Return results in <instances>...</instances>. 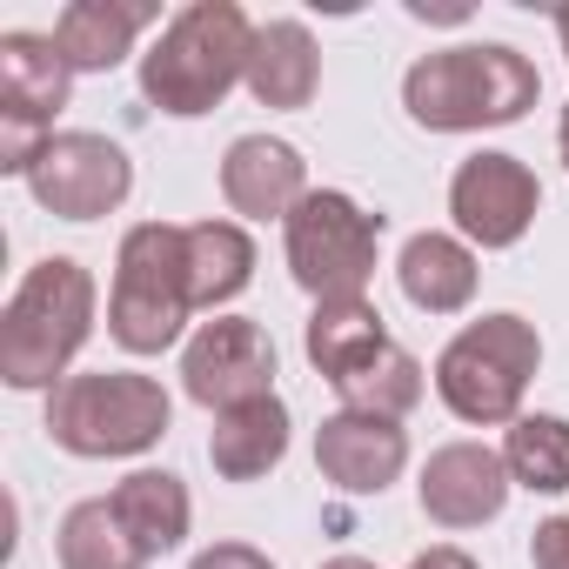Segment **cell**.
<instances>
[{"instance_id": "obj_1", "label": "cell", "mask_w": 569, "mask_h": 569, "mask_svg": "<svg viewBox=\"0 0 569 569\" xmlns=\"http://www.w3.org/2000/svg\"><path fill=\"white\" fill-rule=\"evenodd\" d=\"M542 101V74L529 54L509 41H469V48H436L402 74V108L429 134H476V128H509Z\"/></svg>"}, {"instance_id": "obj_2", "label": "cell", "mask_w": 569, "mask_h": 569, "mask_svg": "<svg viewBox=\"0 0 569 569\" xmlns=\"http://www.w3.org/2000/svg\"><path fill=\"white\" fill-rule=\"evenodd\" d=\"M94 274L74 254H48L21 274V289L0 316V382L34 396V389H61L74 356L94 336Z\"/></svg>"}, {"instance_id": "obj_3", "label": "cell", "mask_w": 569, "mask_h": 569, "mask_svg": "<svg viewBox=\"0 0 569 569\" xmlns=\"http://www.w3.org/2000/svg\"><path fill=\"white\" fill-rule=\"evenodd\" d=\"M248 54H254V21L234 0H188L141 54V94L174 121L214 114L248 81Z\"/></svg>"}, {"instance_id": "obj_4", "label": "cell", "mask_w": 569, "mask_h": 569, "mask_svg": "<svg viewBox=\"0 0 569 569\" xmlns=\"http://www.w3.org/2000/svg\"><path fill=\"white\" fill-rule=\"evenodd\" d=\"M542 369V336L529 316H482L449 336L436 356V396L469 429H509L522 416V396Z\"/></svg>"}, {"instance_id": "obj_5", "label": "cell", "mask_w": 569, "mask_h": 569, "mask_svg": "<svg viewBox=\"0 0 569 569\" xmlns=\"http://www.w3.org/2000/svg\"><path fill=\"white\" fill-rule=\"evenodd\" d=\"M174 422V402L154 376L134 369H94V376H68L48 396V442L81 456V462H121V456H148Z\"/></svg>"}, {"instance_id": "obj_6", "label": "cell", "mask_w": 569, "mask_h": 569, "mask_svg": "<svg viewBox=\"0 0 569 569\" xmlns=\"http://www.w3.org/2000/svg\"><path fill=\"white\" fill-rule=\"evenodd\" d=\"M194 316L188 289V234L174 221H134L114 248V289H108V336L128 356H161L181 342Z\"/></svg>"}, {"instance_id": "obj_7", "label": "cell", "mask_w": 569, "mask_h": 569, "mask_svg": "<svg viewBox=\"0 0 569 569\" xmlns=\"http://www.w3.org/2000/svg\"><path fill=\"white\" fill-rule=\"evenodd\" d=\"M281 248H289L296 289L316 302H349L369 289L376 248H382V214H369L342 188H316L289 221H281Z\"/></svg>"}, {"instance_id": "obj_8", "label": "cell", "mask_w": 569, "mask_h": 569, "mask_svg": "<svg viewBox=\"0 0 569 569\" xmlns=\"http://www.w3.org/2000/svg\"><path fill=\"white\" fill-rule=\"evenodd\" d=\"M68 94H74V68L54 34H21V28L0 34V168L8 174H28Z\"/></svg>"}, {"instance_id": "obj_9", "label": "cell", "mask_w": 569, "mask_h": 569, "mask_svg": "<svg viewBox=\"0 0 569 569\" xmlns=\"http://www.w3.org/2000/svg\"><path fill=\"white\" fill-rule=\"evenodd\" d=\"M21 181H28V194L48 214H61V221H101V214H114L134 194V161H128L121 141L68 128V134L41 141V154L28 161Z\"/></svg>"}, {"instance_id": "obj_10", "label": "cell", "mask_w": 569, "mask_h": 569, "mask_svg": "<svg viewBox=\"0 0 569 569\" xmlns=\"http://www.w3.org/2000/svg\"><path fill=\"white\" fill-rule=\"evenodd\" d=\"M274 369H281L274 336H268L261 322H248V316H214V322H201V329L188 336V349H181V389H188V402H201L208 416H228V409H241V402L274 396Z\"/></svg>"}, {"instance_id": "obj_11", "label": "cell", "mask_w": 569, "mask_h": 569, "mask_svg": "<svg viewBox=\"0 0 569 569\" xmlns=\"http://www.w3.org/2000/svg\"><path fill=\"white\" fill-rule=\"evenodd\" d=\"M536 208H542L536 174L502 148H482L449 174V214H456V234L469 248H489V254L516 248L536 228Z\"/></svg>"}, {"instance_id": "obj_12", "label": "cell", "mask_w": 569, "mask_h": 569, "mask_svg": "<svg viewBox=\"0 0 569 569\" xmlns=\"http://www.w3.org/2000/svg\"><path fill=\"white\" fill-rule=\"evenodd\" d=\"M509 489H516L509 462L489 442H442L422 462V476H416V502H422V516L436 529H482V522H496Z\"/></svg>"}, {"instance_id": "obj_13", "label": "cell", "mask_w": 569, "mask_h": 569, "mask_svg": "<svg viewBox=\"0 0 569 569\" xmlns=\"http://www.w3.org/2000/svg\"><path fill=\"white\" fill-rule=\"evenodd\" d=\"M309 194L316 188H309V161H302L296 141H281V134L228 141V154H221V201L241 221H289Z\"/></svg>"}, {"instance_id": "obj_14", "label": "cell", "mask_w": 569, "mask_h": 569, "mask_svg": "<svg viewBox=\"0 0 569 569\" xmlns=\"http://www.w3.org/2000/svg\"><path fill=\"white\" fill-rule=\"evenodd\" d=\"M316 469L322 482H336L342 496H382L402 469H409V429L389 416H362V409H336L316 429Z\"/></svg>"}, {"instance_id": "obj_15", "label": "cell", "mask_w": 569, "mask_h": 569, "mask_svg": "<svg viewBox=\"0 0 569 569\" xmlns=\"http://www.w3.org/2000/svg\"><path fill=\"white\" fill-rule=\"evenodd\" d=\"M396 281H402L409 309H422V316H462V309L476 302L482 268H476V248H469L462 234L422 228V234L402 241V254H396Z\"/></svg>"}, {"instance_id": "obj_16", "label": "cell", "mask_w": 569, "mask_h": 569, "mask_svg": "<svg viewBox=\"0 0 569 569\" xmlns=\"http://www.w3.org/2000/svg\"><path fill=\"white\" fill-rule=\"evenodd\" d=\"M154 21H161V8H148V0H68L54 14V41L74 74H108L134 54L141 28H154Z\"/></svg>"}, {"instance_id": "obj_17", "label": "cell", "mask_w": 569, "mask_h": 569, "mask_svg": "<svg viewBox=\"0 0 569 569\" xmlns=\"http://www.w3.org/2000/svg\"><path fill=\"white\" fill-rule=\"evenodd\" d=\"M261 108L296 114L316 101L322 88V48L302 21H261L254 28V54H248V81H241Z\"/></svg>"}, {"instance_id": "obj_18", "label": "cell", "mask_w": 569, "mask_h": 569, "mask_svg": "<svg viewBox=\"0 0 569 569\" xmlns=\"http://www.w3.org/2000/svg\"><path fill=\"white\" fill-rule=\"evenodd\" d=\"M302 349H309L316 376H322L329 389H342V382L362 376L382 349H396V336H389V322H382V309H376L369 296H349V302H316Z\"/></svg>"}, {"instance_id": "obj_19", "label": "cell", "mask_w": 569, "mask_h": 569, "mask_svg": "<svg viewBox=\"0 0 569 569\" xmlns=\"http://www.w3.org/2000/svg\"><path fill=\"white\" fill-rule=\"evenodd\" d=\"M289 402L281 396H261V402H241L228 416H214L208 429V462L221 482H261L268 469H281L289 456Z\"/></svg>"}, {"instance_id": "obj_20", "label": "cell", "mask_w": 569, "mask_h": 569, "mask_svg": "<svg viewBox=\"0 0 569 569\" xmlns=\"http://www.w3.org/2000/svg\"><path fill=\"white\" fill-rule=\"evenodd\" d=\"M108 502H114L121 529L134 536V549H141L148 562L188 542L194 502H188V482H181L174 469H134V476H121V482H114V496H108Z\"/></svg>"}, {"instance_id": "obj_21", "label": "cell", "mask_w": 569, "mask_h": 569, "mask_svg": "<svg viewBox=\"0 0 569 569\" xmlns=\"http://www.w3.org/2000/svg\"><path fill=\"white\" fill-rule=\"evenodd\" d=\"M188 289L194 309H228L254 281V241L241 221H188Z\"/></svg>"}, {"instance_id": "obj_22", "label": "cell", "mask_w": 569, "mask_h": 569, "mask_svg": "<svg viewBox=\"0 0 569 569\" xmlns=\"http://www.w3.org/2000/svg\"><path fill=\"white\" fill-rule=\"evenodd\" d=\"M54 562L61 569H148V556L134 549V536L121 529L108 496H88L61 516L54 529Z\"/></svg>"}, {"instance_id": "obj_23", "label": "cell", "mask_w": 569, "mask_h": 569, "mask_svg": "<svg viewBox=\"0 0 569 569\" xmlns=\"http://www.w3.org/2000/svg\"><path fill=\"white\" fill-rule=\"evenodd\" d=\"M509 482L529 496H569V422L562 416H516L502 436Z\"/></svg>"}, {"instance_id": "obj_24", "label": "cell", "mask_w": 569, "mask_h": 569, "mask_svg": "<svg viewBox=\"0 0 569 569\" xmlns=\"http://www.w3.org/2000/svg\"><path fill=\"white\" fill-rule=\"evenodd\" d=\"M336 396H342V409H362V416H389V422H402V416L422 402V362L396 342V349H382L362 376H349Z\"/></svg>"}, {"instance_id": "obj_25", "label": "cell", "mask_w": 569, "mask_h": 569, "mask_svg": "<svg viewBox=\"0 0 569 569\" xmlns=\"http://www.w3.org/2000/svg\"><path fill=\"white\" fill-rule=\"evenodd\" d=\"M529 562H536V569H569V516H542V522H536Z\"/></svg>"}, {"instance_id": "obj_26", "label": "cell", "mask_w": 569, "mask_h": 569, "mask_svg": "<svg viewBox=\"0 0 569 569\" xmlns=\"http://www.w3.org/2000/svg\"><path fill=\"white\" fill-rule=\"evenodd\" d=\"M188 569H274V562H268L254 542H208Z\"/></svg>"}, {"instance_id": "obj_27", "label": "cell", "mask_w": 569, "mask_h": 569, "mask_svg": "<svg viewBox=\"0 0 569 569\" xmlns=\"http://www.w3.org/2000/svg\"><path fill=\"white\" fill-rule=\"evenodd\" d=\"M409 569H482V562H476L469 549H456V542H436V549H422Z\"/></svg>"}, {"instance_id": "obj_28", "label": "cell", "mask_w": 569, "mask_h": 569, "mask_svg": "<svg viewBox=\"0 0 569 569\" xmlns=\"http://www.w3.org/2000/svg\"><path fill=\"white\" fill-rule=\"evenodd\" d=\"M322 569H376V562H369V556H329Z\"/></svg>"}, {"instance_id": "obj_29", "label": "cell", "mask_w": 569, "mask_h": 569, "mask_svg": "<svg viewBox=\"0 0 569 569\" xmlns=\"http://www.w3.org/2000/svg\"><path fill=\"white\" fill-rule=\"evenodd\" d=\"M556 148H562V168H569V108H562V121H556Z\"/></svg>"}, {"instance_id": "obj_30", "label": "cell", "mask_w": 569, "mask_h": 569, "mask_svg": "<svg viewBox=\"0 0 569 569\" xmlns=\"http://www.w3.org/2000/svg\"><path fill=\"white\" fill-rule=\"evenodd\" d=\"M556 41H562V61H569V8L556 14Z\"/></svg>"}]
</instances>
